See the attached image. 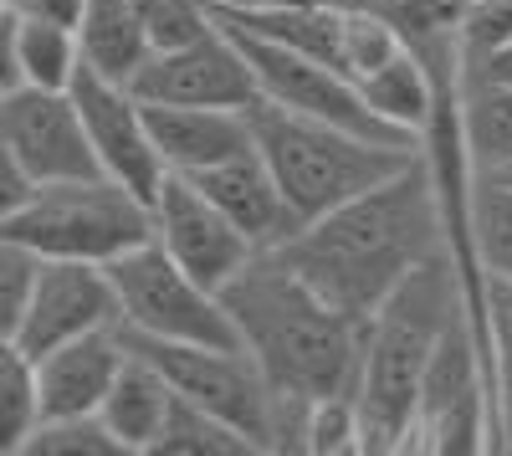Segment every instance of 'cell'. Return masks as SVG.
Masks as SVG:
<instances>
[{"mask_svg":"<svg viewBox=\"0 0 512 456\" xmlns=\"http://www.w3.org/2000/svg\"><path fill=\"white\" fill-rule=\"evenodd\" d=\"M272 252L323 303L364 323L420 262L446 252V200L431 154L420 149V159H410L400 175L303 221Z\"/></svg>","mask_w":512,"mask_h":456,"instance_id":"obj_1","label":"cell"},{"mask_svg":"<svg viewBox=\"0 0 512 456\" xmlns=\"http://www.w3.org/2000/svg\"><path fill=\"white\" fill-rule=\"evenodd\" d=\"M216 298L262 380L292 400L349 395L364 323L323 303L277 252H251Z\"/></svg>","mask_w":512,"mask_h":456,"instance_id":"obj_2","label":"cell"},{"mask_svg":"<svg viewBox=\"0 0 512 456\" xmlns=\"http://www.w3.org/2000/svg\"><path fill=\"white\" fill-rule=\"evenodd\" d=\"M461 303V282L451 257L420 262L390 298L364 318L359 339V369H354V416H359V451H400V436L410 426V405L425 375L441 328Z\"/></svg>","mask_w":512,"mask_h":456,"instance_id":"obj_3","label":"cell"},{"mask_svg":"<svg viewBox=\"0 0 512 456\" xmlns=\"http://www.w3.org/2000/svg\"><path fill=\"white\" fill-rule=\"evenodd\" d=\"M246 139L262 154V164L272 170L282 200L292 205L297 221H313L333 205H344L354 195H364L369 185L400 175L410 159H420V149H395V144H374L359 139L349 129H333L323 118L277 108L267 98H251L246 108Z\"/></svg>","mask_w":512,"mask_h":456,"instance_id":"obj_4","label":"cell"},{"mask_svg":"<svg viewBox=\"0 0 512 456\" xmlns=\"http://www.w3.org/2000/svg\"><path fill=\"white\" fill-rule=\"evenodd\" d=\"M0 241L21 246L26 257L62 262H113L128 246L149 241V200L123 190L108 175L52 180L26 195L21 211L0 226Z\"/></svg>","mask_w":512,"mask_h":456,"instance_id":"obj_5","label":"cell"},{"mask_svg":"<svg viewBox=\"0 0 512 456\" xmlns=\"http://www.w3.org/2000/svg\"><path fill=\"white\" fill-rule=\"evenodd\" d=\"M113 334L123 344V354L144 359L154 375L169 385V395H180L210 416H221L226 426H236L256 451H272V385L262 380V369L251 364L246 349H210V344H180V339H149L134 328Z\"/></svg>","mask_w":512,"mask_h":456,"instance_id":"obj_6","label":"cell"},{"mask_svg":"<svg viewBox=\"0 0 512 456\" xmlns=\"http://www.w3.org/2000/svg\"><path fill=\"white\" fill-rule=\"evenodd\" d=\"M118 328H134L149 339H180V344H210V349H241L236 328L221 308V298L205 282H195L185 267H175L154 241H139L103 262Z\"/></svg>","mask_w":512,"mask_h":456,"instance_id":"obj_7","label":"cell"},{"mask_svg":"<svg viewBox=\"0 0 512 456\" xmlns=\"http://www.w3.org/2000/svg\"><path fill=\"white\" fill-rule=\"evenodd\" d=\"M400 451H492V421H487V364L472 334L466 308L451 313L441 339L425 359V375L410 405V426L400 436Z\"/></svg>","mask_w":512,"mask_h":456,"instance_id":"obj_8","label":"cell"},{"mask_svg":"<svg viewBox=\"0 0 512 456\" xmlns=\"http://www.w3.org/2000/svg\"><path fill=\"white\" fill-rule=\"evenodd\" d=\"M226 26V21H221ZM236 52L246 57L251 67V82H256V98H267L277 108H292V113H308V118H323L333 123V129H349L359 139H374V144H395V149H420L415 134L395 129V123H384L364 93L354 88V82L344 72H333L303 52L282 47V41H267L256 31H241V26H226Z\"/></svg>","mask_w":512,"mask_h":456,"instance_id":"obj_9","label":"cell"},{"mask_svg":"<svg viewBox=\"0 0 512 456\" xmlns=\"http://www.w3.org/2000/svg\"><path fill=\"white\" fill-rule=\"evenodd\" d=\"M128 93L139 103H195V108H246L256 82L246 57L236 52L231 31L210 16V26L180 47L149 52L139 72L128 77Z\"/></svg>","mask_w":512,"mask_h":456,"instance_id":"obj_10","label":"cell"},{"mask_svg":"<svg viewBox=\"0 0 512 456\" xmlns=\"http://www.w3.org/2000/svg\"><path fill=\"white\" fill-rule=\"evenodd\" d=\"M113 323H118V303H113L108 272L98 262L31 257L26 298H21L16 339H11L26 359L88 334V328H113Z\"/></svg>","mask_w":512,"mask_h":456,"instance_id":"obj_11","label":"cell"},{"mask_svg":"<svg viewBox=\"0 0 512 456\" xmlns=\"http://www.w3.org/2000/svg\"><path fill=\"white\" fill-rule=\"evenodd\" d=\"M149 241L210 293L251 257V241L175 170H164L149 195Z\"/></svg>","mask_w":512,"mask_h":456,"instance_id":"obj_12","label":"cell"},{"mask_svg":"<svg viewBox=\"0 0 512 456\" xmlns=\"http://www.w3.org/2000/svg\"><path fill=\"white\" fill-rule=\"evenodd\" d=\"M67 98L77 108V123L88 134V149H93V164L98 175L118 180L123 190H134L139 200L154 195L164 164L149 144V129H144V108L139 98L123 88V82H108L98 72H88L77 62L72 82H67Z\"/></svg>","mask_w":512,"mask_h":456,"instance_id":"obj_13","label":"cell"},{"mask_svg":"<svg viewBox=\"0 0 512 456\" xmlns=\"http://www.w3.org/2000/svg\"><path fill=\"white\" fill-rule=\"evenodd\" d=\"M0 149H6L36 185L98 175L88 134H82L67 88H31V82H16V88L0 98Z\"/></svg>","mask_w":512,"mask_h":456,"instance_id":"obj_14","label":"cell"},{"mask_svg":"<svg viewBox=\"0 0 512 456\" xmlns=\"http://www.w3.org/2000/svg\"><path fill=\"white\" fill-rule=\"evenodd\" d=\"M185 180L251 241V252H272V246H282L297 226H303L292 216V205L282 200L272 170L262 164V154H256L251 144L226 154V159H216V164H205V170H195Z\"/></svg>","mask_w":512,"mask_h":456,"instance_id":"obj_15","label":"cell"},{"mask_svg":"<svg viewBox=\"0 0 512 456\" xmlns=\"http://www.w3.org/2000/svg\"><path fill=\"white\" fill-rule=\"evenodd\" d=\"M123 364L118 334L113 328H88L67 344H52L47 354L31 359L36 375V421H57V416H88L98 410L113 369Z\"/></svg>","mask_w":512,"mask_h":456,"instance_id":"obj_16","label":"cell"},{"mask_svg":"<svg viewBox=\"0 0 512 456\" xmlns=\"http://www.w3.org/2000/svg\"><path fill=\"white\" fill-rule=\"evenodd\" d=\"M139 108L159 164L175 175H195L251 144L241 108H195V103H139Z\"/></svg>","mask_w":512,"mask_h":456,"instance_id":"obj_17","label":"cell"},{"mask_svg":"<svg viewBox=\"0 0 512 456\" xmlns=\"http://www.w3.org/2000/svg\"><path fill=\"white\" fill-rule=\"evenodd\" d=\"M456 134L472 175L512 164V88L456 62Z\"/></svg>","mask_w":512,"mask_h":456,"instance_id":"obj_18","label":"cell"},{"mask_svg":"<svg viewBox=\"0 0 512 456\" xmlns=\"http://www.w3.org/2000/svg\"><path fill=\"white\" fill-rule=\"evenodd\" d=\"M123 349V344H118ZM169 410V385L154 375V369L134 354H123V364L113 369V380L98 400V421L108 426V436L123 446V456H149L159 421Z\"/></svg>","mask_w":512,"mask_h":456,"instance_id":"obj_19","label":"cell"},{"mask_svg":"<svg viewBox=\"0 0 512 456\" xmlns=\"http://www.w3.org/2000/svg\"><path fill=\"white\" fill-rule=\"evenodd\" d=\"M77 57L88 72L123 82L139 72V62L149 57V41L139 26L134 0H82V16H77Z\"/></svg>","mask_w":512,"mask_h":456,"instance_id":"obj_20","label":"cell"},{"mask_svg":"<svg viewBox=\"0 0 512 456\" xmlns=\"http://www.w3.org/2000/svg\"><path fill=\"white\" fill-rule=\"evenodd\" d=\"M359 93L384 123H395V129L425 144V123H431V108H436V72L415 57V47H400L384 67L359 77Z\"/></svg>","mask_w":512,"mask_h":456,"instance_id":"obj_21","label":"cell"},{"mask_svg":"<svg viewBox=\"0 0 512 456\" xmlns=\"http://www.w3.org/2000/svg\"><path fill=\"white\" fill-rule=\"evenodd\" d=\"M461 226H466V246H472L482 277L512 282V185L466 170Z\"/></svg>","mask_w":512,"mask_h":456,"instance_id":"obj_22","label":"cell"},{"mask_svg":"<svg viewBox=\"0 0 512 456\" xmlns=\"http://www.w3.org/2000/svg\"><path fill=\"white\" fill-rule=\"evenodd\" d=\"M251 451L256 446L236 426H226L221 416H210V410H200L180 395H169L159 436L149 446V456H251Z\"/></svg>","mask_w":512,"mask_h":456,"instance_id":"obj_23","label":"cell"},{"mask_svg":"<svg viewBox=\"0 0 512 456\" xmlns=\"http://www.w3.org/2000/svg\"><path fill=\"white\" fill-rule=\"evenodd\" d=\"M400 47H410V41L400 36V26L374 11V6H344V16H338V62H344V77L359 88V77H369L374 67H384Z\"/></svg>","mask_w":512,"mask_h":456,"instance_id":"obj_24","label":"cell"},{"mask_svg":"<svg viewBox=\"0 0 512 456\" xmlns=\"http://www.w3.org/2000/svg\"><path fill=\"white\" fill-rule=\"evenodd\" d=\"M16 21V16H11ZM77 31L47 21H16V67L31 88H67L77 72Z\"/></svg>","mask_w":512,"mask_h":456,"instance_id":"obj_25","label":"cell"},{"mask_svg":"<svg viewBox=\"0 0 512 456\" xmlns=\"http://www.w3.org/2000/svg\"><path fill=\"white\" fill-rule=\"evenodd\" d=\"M36 426V375L16 344H0V456H21Z\"/></svg>","mask_w":512,"mask_h":456,"instance_id":"obj_26","label":"cell"},{"mask_svg":"<svg viewBox=\"0 0 512 456\" xmlns=\"http://www.w3.org/2000/svg\"><path fill=\"white\" fill-rule=\"evenodd\" d=\"M21 456H123V446L108 436L98 421V410L88 416H57V421H36Z\"/></svg>","mask_w":512,"mask_h":456,"instance_id":"obj_27","label":"cell"},{"mask_svg":"<svg viewBox=\"0 0 512 456\" xmlns=\"http://www.w3.org/2000/svg\"><path fill=\"white\" fill-rule=\"evenodd\" d=\"M502 41H512V0H466L461 16L451 21L456 62H477Z\"/></svg>","mask_w":512,"mask_h":456,"instance_id":"obj_28","label":"cell"},{"mask_svg":"<svg viewBox=\"0 0 512 456\" xmlns=\"http://www.w3.org/2000/svg\"><path fill=\"white\" fill-rule=\"evenodd\" d=\"M134 11H139L149 52L180 47V41H190V36H200L210 26V6H205V0H134Z\"/></svg>","mask_w":512,"mask_h":456,"instance_id":"obj_29","label":"cell"},{"mask_svg":"<svg viewBox=\"0 0 512 456\" xmlns=\"http://www.w3.org/2000/svg\"><path fill=\"white\" fill-rule=\"evenodd\" d=\"M303 451H318V456L359 451V416H354V400H349V395H323V400H308Z\"/></svg>","mask_w":512,"mask_h":456,"instance_id":"obj_30","label":"cell"},{"mask_svg":"<svg viewBox=\"0 0 512 456\" xmlns=\"http://www.w3.org/2000/svg\"><path fill=\"white\" fill-rule=\"evenodd\" d=\"M26 277H31V257L21 246L0 241V344L16 339V318H21V298H26Z\"/></svg>","mask_w":512,"mask_h":456,"instance_id":"obj_31","label":"cell"},{"mask_svg":"<svg viewBox=\"0 0 512 456\" xmlns=\"http://www.w3.org/2000/svg\"><path fill=\"white\" fill-rule=\"evenodd\" d=\"M487 421H492V451H512V359L487 364Z\"/></svg>","mask_w":512,"mask_h":456,"instance_id":"obj_32","label":"cell"},{"mask_svg":"<svg viewBox=\"0 0 512 456\" xmlns=\"http://www.w3.org/2000/svg\"><path fill=\"white\" fill-rule=\"evenodd\" d=\"M6 11H11L16 21H47V26H67V31H77L82 0H6Z\"/></svg>","mask_w":512,"mask_h":456,"instance_id":"obj_33","label":"cell"},{"mask_svg":"<svg viewBox=\"0 0 512 456\" xmlns=\"http://www.w3.org/2000/svg\"><path fill=\"white\" fill-rule=\"evenodd\" d=\"M36 190V180L21 170V164L6 154V149H0V226H6L16 211H21V205H26V195Z\"/></svg>","mask_w":512,"mask_h":456,"instance_id":"obj_34","label":"cell"},{"mask_svg":"<svg viewBox=\"0 0 512 456\" xmlns=\"http://www.w3.org/2000/svg\"><path fill=\"white\" fill-rule=\"evenodd\" d=\"M21 82V67H16V21L11 11H0V98Z\"/></svg>","mask_w":512,"mask_h":456,"instance_id":"obj_35","label":"cell"},{"mask_svg":"<svg viewBox=\"0 0 512 456\" xmlns=\"http://www.w3.org/2000/svg\"><path fill=\"white\" fill-rule=\"evenodd\" d=\"M461 67H472V72H482V77L507 82V88H512V41H502V47H492L487 57H477V62H461Z\"/></svg>","mask_w":512,"mask_h":456,"instance_id":"obj_36","label":"cell"},{"mask_svg":"<svg viewBox=\"0 0 512 456\" xmlns=\"http://www.w3.org/2000/svg\"><path fill=\"white\" fill-rule=\"evenodd\" d=\"M487 180H502V185H512V164H502V170H487Z\"/></svg>","mask_w":512,"mask_h":456,"instance_id":"obj_37","label":"cell"},{"mask_svg":"<svg viewBox=\"0 0 512 456\" xmlns=\"http://www.w3.org/2000/svg\"><path fill=\"white\" fill-rule=\"evenodd\" d=\"M0 11H6V0H0Z\"/></svg>","mask_w":512,"mask_h":456,"instance_id":"obj_38","label":"cell"}]
</instances>
